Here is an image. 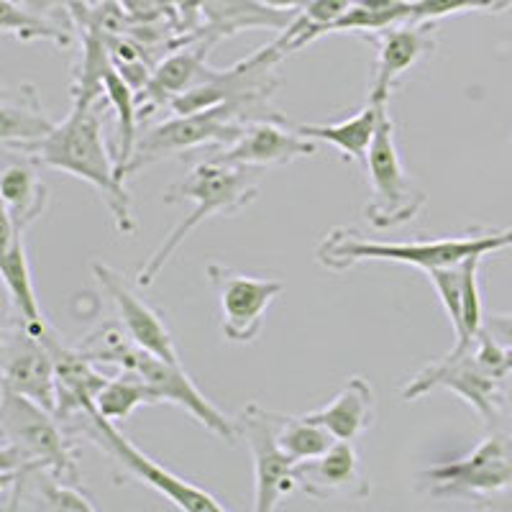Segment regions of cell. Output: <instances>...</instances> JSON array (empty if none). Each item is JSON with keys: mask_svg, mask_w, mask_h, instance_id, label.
Masks as SVG:
<instances>
[{"mask_svg": "<svg viewBox=\"0 0 512 512\" xmlns=\"http://www.w3.org/2000/svg\"><path fill=\"white\" fill-rule=\"evenodd\" d=\"M203 6L205 0H169L177 34L182 36V41H190L200 31V26H203Z\"/></svg>", "mask_w": 512, "mask_h": 512, "instance_id": "f546056e", "label": "cell"}, {"mask_svg": "<svg viewBox=\"0 0 512 512\" xmlns=\"http://www.w3.org/2000/svg\"><path fill=\"white\" fill-rule=\"evenodd\" d=\"M292 18V11H277L264 6L262 0H205L203 26L192 39H205L216 47L221 39L246 29L282 31L290 26Z\"/></svg>", "mask_w": 512, "mask_h": 512, "instance_id": "d6986e66", "label": "cell"}, {"mask_svg": "<svg viewBox=\"0 0 512 512\" xmlns=\"http://www.w3.org/2000/svg\"><path fill=\"white\" fill-rule=\"evenodd\" d=\"M308 418L323 425L336 441L354 443L374 425V390L364 377H349L341 392Z\"/></svg>", "mask_w": 512, "mask_h": 512, "instance_id": "ffe728a7", "label": "cell"}, {"mask_svg": "<svg viewBox=\"0 0 512 512\" xmlns=\"http://www.w3.org/2000/svg\"><path fill=\"white\" fill-rule=\"evenodd\" d=\"M208 280L221 305V331L231 344H251L264 328V315L274 297L285 290L280 280H264L231 269L226 264H208Z\"/></svg>", "mask_w": 512, "mask_h": 512, "instance_id": "7c38bea8", "label": "cell"}, {"mask_svg": "<svg viewBox=\"0 0 512 512\" xmlns=\"http://www.w3.org/2000/svg\"><path fill=\"white\" fill-rule=\"evenodd\" d=\"M103 88L105 100H108V103L113 105V111H116V169L118 177L126 182L123 169H126L128 159L134 154L136 139H139V131H136V126H139V103H136V93L131 90V85L118 75L116 67H111V70L105 72Z\"/></svg>", "mask_w": 512, "mask_h": 512, "instance_id": "d4e9b609", "label": "cell"}, {"mask_svg": "<svg viewBox=\"0 0 512 512\" xmlns=\"http://www.w3.org/2000/svg\"><path fill=\"white\" fill-rule=\"evenodd\" d=\"M387 111V103H367L359 113L338 123H300L297 131L313 141H326L336 146L349 162H356L361 169L367 164L369 146L377 134L379 118Z\"/></svg>", "mask_w": 512, "mask_h": 512, "instance_id": "44dd1931", "label": "cell"}, {"mask_svg": "<svg viewBox=\"0 0 512 512\" xmlns=\"http://www.w3.org/2000/svg\"><path fill=\"white\" fill-rule=\"evenodd\" d=\"M157 395L139 374L134 372H118L116 377H108L103 390L95 397V410L103 418L113 423H123L128 415H134L141 405H157Z\"/></svg>", "mask_w": 512, "mask_h": 512, "instance_id": "4316f807", "label": "cell"}, {"mask_svg": "<svg viewBox=\"0 0 512 512\" xmlns=\"http://www.w3.org/2000/svg\"><path fill=\"white\" fill-rule=\"evenodd\" d=\"M512 8V0H413V24H436L454 13H505Z\"/></svg>", "mask_w": 512, "mask_h": 512, "instance_id": "f1b7e54d", "label": "cell"}, {"mask_svg": "<svg viewBox=\"0 0 512 512\" xmlns=\"http://www.w3.org/2000/svg\"><path fill=\"white\" fill-rule=\"evenodd\" d=\"M210 49H213V44L205 39L185 41L182 47L172 49L175 54L164 57L152 70V77L146 82V88L141 93H136L139 118L146 111L169 108L172 100L200 88L203 82H208L210 75H213V67L208 64Z\"/></svg>", "mask_w": 512, "mask_h": 512, "instance_id": "ac0fdd59", "label": "cell"}, {"mask_svg": "<svg viewBox=\"0 0 512 512\" xmlns=\"http://www.w3.org/2000/svg\"><path fill=\"white\" fill-rule=\"evenodd\" d=\"M21 154H26L31 164L59 169L88 182L103 198L116 231L123 236H131L136 231L131 195L126 190V182L118 177L116 157L105 146L100 100L93 105H72L70 116L57 123L44 139L26 146Z\"/></svg>", "mask_w": 512, "mask_h": 512, "instance_id": "6da1fadb", "label": "cell"}, {"mask_svg": "<svg viewBox=\"0 0 512 512\" xmlns=\"http://www.w3.org/2000/svg\"><path fill=\"white\" fill-rule=\"evenodd\" d=\"M31 466L26 456L13 446H0V469H24Z\"/></svg>", "mask_w": 512, "mask_h": 512, "instance_id": "836d02e7", "label": "cell"}, {"mask_svg": "<svg viewBox=\"0 0 512 512\" xmlns=\"http://www.w3.org/2000/svg\"><path fill=\"white\" fill-rule=\"evenodd\" d=\"M80 349L95 361V364H108L118 367V372H134L144 379L154 390L159 402H172L192 418L198 420L203 428L216 433L221 441L236 443L239 431H236V420L223 415L221 410L198 390V384L187 377L182 369V361H167L162 356H154L128 338L123 328L116 323H105L98 331L85 336Z\"/></svg>", "mask_w": 512, "mask_h": 512, "instance_id": "277c9868", "label": "cell"}, {"mask_svg": "<svg viewBox=\"0 0 512 512\" xmlns=\"http://www.w3.org/2000/svg\"><path fill=\"white\" fill-rule=\"evenodd\" d=\"M274 436L292 461L315 459V456L326 454L328 448L336 443V438L323 428L320 423L305 415H285L274 413Z\"/></svg>", "mask_w": 512, "mask_h": 512, "instance_id": "484cf974", "label": "cell"}, {"mask_svg": "<svg viewBox=\"0 0 512 512\" xmlns=\"http://www.w3.org/2000/svg\"><path fill=\"white\" fill-rule=\"evenodd\" d=\"M512 246V228L507 231H472L443 239H423L395 244V241L367 239L356 228H333L315 249L320 267L331 272H346L361 262H392L418 267L423 272L436 267L459 264L469 256H489Z\"/></svg>", "mask_w": 512, "mask_h": 512, "instance_id": "3957f363", "label": "cell"}, {"mask_svg": "<svg viewBox=\"0 0 512 512\" xmlns=\"http://www.w3.org/2000/svg\"><path fill=\"white\" fill-rule=\"evenodd\" d=\"M502 413L512 420V374H507L500 384V415Z\"/></svg>", "mask_w": 512, "mask_h": 512, "instance_id": "e575fe53", "label": "cell"}, {"mask_svg": "<svg viewBox=\"0 0 512 512\" xmlns=\"http://www.w3.org/2000/svg\"><path fill=\"white\" fill-rule=\"evenodd\" d=\"M0 95H3V90H0Z\"/></svg>", "mask_w": 512, "mask_h": 512, "instance_id": "f35d334b", "label": "cell"}, {"mask_svg": "<svg viewBox=\"0 0 512 512\" xmlns=\"http://www.w3.org/2000/svg\"><path fill=\"white\" fill-rule=\"evenodd\" d=\"M75 3L77 0H21V6L29 13H34V16L49 18L54 11H64L67 13V21H70V11ZM49 21H52V18H49Z\"/></svg>", "mask_w": 512, "mask_h": 512, "instance_id": "d6a6232c", "label": "cell"}, {"mask_svg": "<svg viewBox=\"0 0 512 512\" xmlns=\"http://www.w3.org/2000/svg\"><path fill=\"white\" fill-rule=\"evenodd\" d=\"M500 379L492 377L479 364L474 346H454L446 356L420 369L405 387L402 397L408 402L431 395L433 390H448L482 418L487 428H495L500 420Z\"/></svg>", "mask_w": 512, "mask_h": 512, "instance_id": "30bf717a", "label": "cell"}, {"mask_svg": "<svg viewBox=\"0 0 512 512\" xmlns=\"http://www.w3.org/2000/svg\"><path fill=\"white\" fill-rule=\"evenodd\" d=\"M0 200L11 213L18 231L44 216L49 205V187L29 164H11L0 172Z\"/></svg>", "mask_w": 512, "mask_h": 512, "instance_id": "603a6c76", "label": "cell"}, {"mask_svg": "<svg viewBox=\"0 0 512 512\" xmlns=\"http://www.w3.org/2000/svg\"><path fill=\"white\" fill-rule=\"evenodd\" d=\"M436 24H405L390 26V29L377 31L367 36L377 47V59H374L372 85H369L367 103H390V95L400 85V80L408 75L410 67L436 49Z\"/></svg>", "mask_w": 512, "mask_h": 512, "instance_id": "9a60e30c", "label": "cell"}, {"mask_svg": "<svg viewBox=\"0 0 512 512\" xmlns=\"http://www.w3.org/2000/svg\"><path fill=\"white\" fill-rule=\"evenodd\" d=\"M54 126L57 121L41 108L34 85H21L16 98L0 100V146L11 152H24L29 144L44 139Z\"/></svg>", "mask_w": 512, "mask_h": 512, "instance_id": "7402d4cb", "label": "cell"}, {"mask_svg": "<svg viewBox=\"0 0 512 512\" xmlns=\"http://www.w3.org/2000/svg\"><path fill=\"white\" fill-rule=\"evenodd\" d=\"M484 331L495 338L497 344L512 351V313L484 315Z\"/></svg>", "mask_w": 512, "mask_h": 512, "instance_id": "1f68e13d", "label": "cell"}, {"mask_svg": "<svg viewBox=\"0 0 512 512\" xmlns=\"http://www.w3.org/2000/svg\"><path fill=\"white\" fill-rule=\"evenodd\" d=\"M259 198V182H256L251 167L244 164L221 162V159L208 157L198 159L187 169V175L180 182L164 190V203H195V210L190 216L182 218L172 231L162 239V244L146 256V262L141 264L139 274H136V285L149 287L159 277L164 264L172 259L182 241L190 236L195 228L203 221L213 216H233L249 208L254 200Z\"/></svg>", "mask_w": 512, "mask_h": 512, "instance_id": "7a4b0ae2", "label": "cell"}, {"mask_svg": "<svg viewBox=\"0 0 512 512\" xmlns=\"http://www.w3.org/2000/svg\"><path fill=\"white\" fill-rule=\"evenodd\" d=\"M236 431L246 441L254 461V510H277L282 497L295 489V461L282 451L274 436V410L262 408L259 402H249L236 418Z\"/></svg>", "mask_w": 512, "mask_h": 512, "instance_id": "8fae6325", "label": "cell"}, {"mask_svg": "<svg viewBox=\"0 0 512 512\" xmlns=\"http://www.w3.org/2000/svg\"><path fill=\"white\" fill-rule=\"evenodd\" d=\"M21 241H24V231H18L11 213H8L3 200H0V259H6Z\"/></svg>", "mask_w": 512, "mask_h": 512, "instance_id": "4dcf8cb0", "label": "cell"}, {"mask_svg": "<svg viewBox=\"0 0 512 512\" xmlns=\"http://www.w3.org/2000/svg\"><path fill=\"white\" fill-rule=\"evenodd\" d=\"M95 280L100 282L103 292L113 300L118 310V318H121L123 331L128 333V338L134 341L139 349L149 351L154 356H162L167 361H182L180 354H177L175 338H172V331L164 323L162 313L154 310L152 305L144 303L139 295H136L131 287L126 285L123 274L116 272L113 267L103 262L93 264Z\"/></svg>", "mask_w": 512, "mask_h": 512, "instance_id": "e0dca14e", "label": "cell"}, {"mask_svg": "<svg viewBox=\"0 0 512 512\" xmlns=\"http://www.w3.org/2000/svg\"><path fill=\"white\" fill-rule=\"evenodd\" d=\"M315 152H318V144L313 139L300 134L297 128L287 126L282 116H274L251 121L239 139L216 149L210 157L254 169L285 167V164L297 162V159L313 157Z\"/></svg>", "mask_w": 512, "mask_h": 512, "instance_id": "5bb4252c", "label": "cell"}, {"mask_svg": "<svg viewBox=\"0 0 512 512\" xmlns=\"http://www.w3.org/2000/svg\"><path fill=\"white\" fill-rule=\"evenodd\" d=\"M295 489L320 502L367 500L369 482L351 441H336L326 454L297 461L292 469Z\"/></svg>", "mask_w": 512, "mask_h": 512, "instance_id": "2e32d148", "label": "cell"}, {"mask_svg": "<svg viewBox=\"0 0 512 512\" xmlns=\"http://www.w3.org/2000/svg\"><path fill=\"white\" fill-rule=\"evenodd\" d=\"M64 423H75L77 431L82 436H88L90 441L98 448H103L105 454L111 456L121 469H126L128 474L139 482H144L146 487L157 489L164 500H169L177 510L182 512H226V507L216 500V497L205 492V489L195 487L187 479L177 477L169 469H164L159 461H154L152 456H146L141 448H136L134 443L128 441L121 431H118V423L103 418V415L95 410V405L82 408L80 413H75L72 418H67Z\"/></svg>", "mask_w": 512, "mask_h": 512, "instance_id": "ba28073f", "label": "cell"}, {"mask_svg": "<svg viewBox=\"0 0 512 512\" xmlns=\"http://www.w3.org/2000/svg\"><path fill=\"white\" fill-rule=\"evenodd\" d=\"M0 387L57 410V377L47 344L21 323L0 338Z\"/></svg>", "mask_w": 512, "mask_h": 512, "instance_id": "4fadbf2b", "label": "cell"}, {"mask_svg": "<svg viewBox=\"0 0 512 512\" xmlns=\"http://www.w3.org/2000/svg\"><path fill=\"white\" fill-rule=\"evenodd\" d=\"M251 121L254 118L233 103L213 105V108L195 113H172L157 126L146 128L144 134H139L134 154L123 169V177L128 180V177L139 175L141 169H146L149 164L180 157L187 152H198L205 146L221 149V146L233 144Z\"/></svg>", "mask_w": 512, "mask_h": 512, "instance_id": "5b68a950", "label": "cell"}, {"mask_svg": "<svg viewBox=\"0 0 512 512\" xmlns=\"http://www.w3.org/2000/svg\"><path fill=\"white\" fill-rule=\"evenodd\" d=\"M264 6L269 8H277V11H292V13H300L305 6H308L310 0H262Z\"/></svg>", "mask_w": 512, "mask_h": 512, "instance_id": "d590c367", "label": "cell"}, {"mask_svg": "<svg viewBox=\"0 0 512 512\" xmlns=\"http://www.w3.org/2000/svg\"><path fill=\"white\" fill-rule=\"evenodd\" d=\"M18 474H21V469H0V495L6 489H13V484L18 482Z\"/></svg>", "mask_w": 512, "mask_h": 512, "instance_id": "8d00e7d4", "label": "cell"}, {"mask_svg": "<svg viewBox=\"0 0 512 512\" xmlns=\"http://www.w3.org/2000/svg\"><path fill=\"white\" fill-rule=\"evenodd\" d=\"M0 446L18 448L31 466L80 484L77 448L57 415L6 387H0Z\"/></svg>", "mask_w": 512, "mask_h": 512, "instance_id": "52a82bcc", "label": "cell"}, {"mask_svg": "<svg viewBox=\"0 0 512 512\" xmlns=\"http://www.w3.org/2000/svg\"><path fill=\"white\" fill-rule=\"evenodd\" d=\"M0 338H3V328H0Z\"/></svg>", "mask_w": 512, "mask_h": 512, "instance_id": "74e56055", "label": "cell"}, {"mask_svg": "<svg viewBox=\"0 0 512 512\" xmlns=\"http://www.w3.org/2000/svg\"><path fill=\"white\" fill-rule=\"evenodd\" d=\"M351 6H354V0H310L303 11L295 13L290 26L280 31L274 44L280 47L282 57L308 47L310 41L326 36L333 21L344 16Z\"/></svg>", "mask_w": 512, "mask_h": 512, "instance_id": "cb8c5ba5", "label": "cell"}, {"mask_svg": "<svg viewBox=\"0 0 512 512\" xmlns=\"http://www.w3.org/2000/svg\"><path fill=\"white\" fill-rule=\"evenodd\" d=\"M418 489L436 500H512V433L492 428L464 459L428 466L418 474Z\"/></svg>", "mask_w": 512, "mask_h": 512, "instance_id": "8992f818", "label": "cell"}, {"mask_svg": "<svg viewBox=\"0 0 512 512\" xmlns=\"http://www.w3.org/2000/svg\"><path fill=\"white\" fill-rule=\"evenodd\" d=\"M0 34L16 36L18 41H49L54 47H70V29L49 18L34 16L16 0H0Z\"/></svg>", "mask_w": 512, "mask_h": 512, "instance_id": "83f0119b", "label": "cell"}, {"mask_svg": "<svg viewBox=\"0 0 512 512\" xmlns=\"http://www.w3.org/2000/svg\"><path fill=\"white\" fill-rule=\"evenodd\" d=\"M364 172L369 177V200L364 216L377 231H390L413 223L428 203L423 187L415 185L400 162L395 141V121L384 111L377 134L369 146Z\"/></svg>", "mask_w": 512, "mask_h": 512, "instance_id": "9c48e42d", "label": "cell"}]
</instances>
